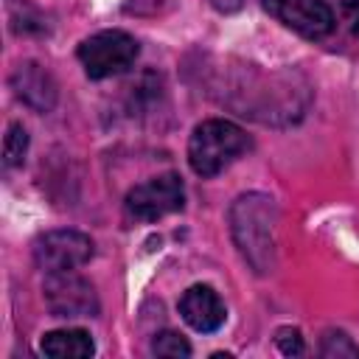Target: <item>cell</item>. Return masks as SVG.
Masks as SVG:
<instances>
[{
  "mask_svg": "<svg viewBox=\"0 0 359 359\" xmlns=\"http://www.w3.org/2000/svg\"><path fill=\"white\" fill-rule=\"evenodd\" d=\"M250 149V137L241 126L224 118L202 121L188 140V163L199 177H216Z\"/></svg>",
  "mask_w": 359,
  "mask_h": 359,
  "instance_id": "7a4b0ae2",
  "label": "cell"
},
{
  "mask_svg": "<svg viewBox=\"0 0 359 359\" xmlns=\"http://www.w3.org/2000/svg\"><path fill=\"white\" fill-rule=\"evenodd\" d=\"M275 345H278L280 353H286V356H297V353H303V337H300L297 328H278V334H275Z\"/></svg>",
  "mask_w": 359,
  "mask_h": 359,
  "instance_id": "5bb4252c",
  "label": "cell"
},
{
  "mask_svg": "<svg viewBox=\"0 0 359 359\" xmlns=\"http://www.w3.org/2000/svg\"><path fill=\"white\" fill-rule=\"evenodd\" d=\"M137 53H140L137 39L118 28L98 31L79 45V62L84 65V73L95 81L129 70L135 65Z\"/></svg>",
  "mask_w": 359,
  "mask_h": 359,
  "instance_id": "3957f363",
  "label": "cell"
},
{
  "mask_svg": "<svg viewBox=\"0 0 359 359\" xmlns=\"http://www.w3.org/2000/svg\"><path fill=\"white\" fill-rule=\"evenodd\" d=\"M39 351L53 359H84V356L95 353V345L84 328H59V331H48L42 337Z\"/></svg>",
  "mask_w": 359,
  "mask_h": 359,
  "instance_id": "30bf717a",
  "label": "cell"
},
{
  "mask_svg": "<svg viewBox=\"0 0 359 359\" xmlns=\"http://www.w3.org/2000/svg\"><path fill=\"white\" fill-rule=\"evenodd\" d=\"M25 151H28V132H25L22 123H11L8 132H6V140H3V163L8 168L22 165Z\"/></svg>",
  "mask_w": 359,
  "mask_h": 359,
  "instance_id": "8fae6325",
  "label": "cell"
},
{
  "mask_svg": "<svg viewBox=\"0 0 359 359\" xmlns=\"http://www.w3.org/2000/svg\"><path fill=\"white\" fill-rule=\"evenodd\" d=\"M93 238L79 230H50L34 244V261L45 275L79 269L93 258Z\"/></svg>",
  "mask_w": 359,
  "mask_h": 359,
  "instance_id": "5b68a950",
  "label": "cell"
},
{
  "mask_svg": "<svg viewBox=\"0 0 359 359\" xmlns=\"http://www.w3.org/2000/svg\"><path fill=\"white\" fill-rule=\"evenodd\" d=\"M151 353L154 356H168V359H180V356H191V345L182 334L177 331H160L151 339Z\"/></svg>",
  "mask_w": 359,
  "mask_h": 359,
  "instance_id": "7c38bea8",
  "label": "cell"
},
{
  "mask_svg": "<svg viewBox=\"0 0 359 359\" xmlns=\"http://www.w3.org/2000/svg\"><path fill=\"white\" fill-rule=\"evenodd\" d=\"M227 219L241 258L258 275H269L275 269V224H278L275 199L258 191L241 194L230 205Z\"/></svg>",
  "mask_w": 359,
  "mask_h": 359,
  "instance_id": "6da1fadb",
  "label": "cell"
},
{
  "mask_svg": "<svg viewBox=\"0 0 359 359\" xmlns=\"http://www.w3.org/2000/svg\"><path fill=\"white\" fill-rule=\"evenodd\" d=\"M342 14L353 36H359V0H342Z\"/></svg>",
  "mask_w": 359,
  "mask_h": 359,
  "instance_id": "9a60e30c",
  "label": "cell"
},
{
  "mask_svg": "<svg viewBox=\"0 0 359 359\" xmlns=\"http://www.w3.org/2000/svg\"><path fill=\"white\" fill-rule=\"evenodd\" d=\"M8 81H11L14 95L34 112H50L59 101V87L53 76L36 62H20Z\"/></svg>",
  "mask_w": 359,
  "mask_h": 359,
  "instance_id": "ba28073f",
  "label": "cell"
},
{
  "mask_svg": "<svg viewBox=\"0 0 359 359\" xmlns=\"http://www.w3.org/2000/svg\"><path fill=\"white\" fill-rule=\"evenodd\" d=\"M182 205H185V188L182 180L171 171L151 177L126 194V210L140 222H157L168 213L182 210Z\"/></svg>",
  "mask_w": 359,
  "mask_h": 359,
  "instance_id": "277c9868",
  "label": "cell"
},
{
  "mask_svg": "<svg viewBox=\"0 0 359 359\" xmlns=\"http://www.w3.org/2000/svg\"><path fill=\"white\" fill-rule=\"evenodd\" d=\"M264 8L283 22L286 28L297 31L306 39H320L334 31V11L323 0H261Z\"/></svg>",
  "mask_w": 359,
  "mask_h": 359,
  "instance_id": "52a82bcc",
  "label": "cell"
},
{
  "mask_svg": "<svg viewBox=\"0 0 359 359\" xmlns=\"http://www.w3.org/2000/svg\"><path fill=\"white\" fill-rule=\"evenodd\" d=\"M210 3H213V8L222 11V14H233V11H238V8L244 6V0H210Z\"/></svg>",
  "mask_w": 359,
  "mask_h": 359,
  "instance_id": "2e32d148",
  "label": "cell"
},
{
  "mask_svg": "<svg viewBox=\"0 0 359 359\" xmlns=\"http://www.w3.org/2000/svg\"><path fill=\"white\" fill-rule=\"evenodd\" d=\"M45 303L53 317H95L98 294L90 280L70 272H50L42 286Z\"/></svg>",
  "mask_w": 359,
  "mask_h": 359,
  "instance_id": "8992f818",
  "label": "cell"
},
{
  "mask_svg": "<svg viewBox=\"0 0 359 359\" xmlns=\"http://www.w3.org/2000/svg\"><path fill=\"white\" fill-rule=\"evenodd\" d=\"M180 314L199 334H213L227 320V309H224L222 297L216 294V289H210L205 283L185 289V294L180 297Z\"/></svg>",
  "mask_w": 359,
  "mask_h": 359,
  "instance_id": "9c48e42d",
  "label": "cell"
},
{
  "mask_svg": "<svg viewBox=\"0 0 359 359\" xmlns=\"http://www.w3.org/2000/svg\"><path fill=\"white\" fill-rule=\"evenodd\" d=\"M320 353H323V356H359V348L351 342L348 334H342V331H328V334L323 337Z\"/></svg>",
  "mask_w": 359,
  "mask_h": 359,
  "instance_id": "4fadbf2b",
  "label": "cell"
}]
</instances>
